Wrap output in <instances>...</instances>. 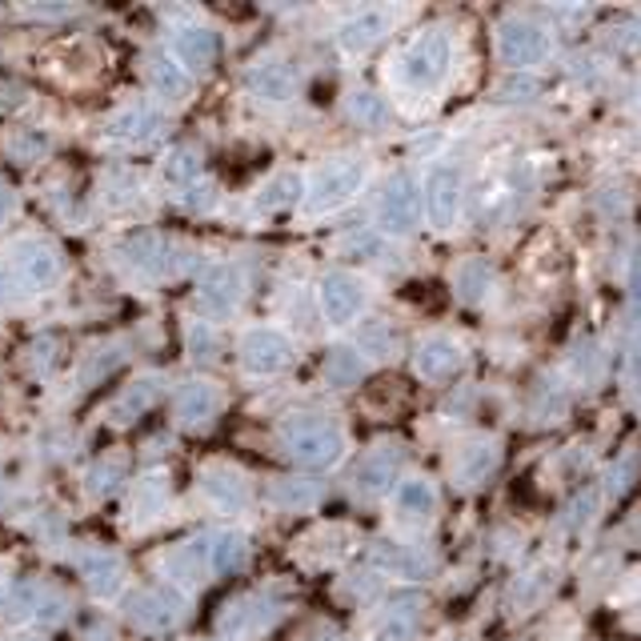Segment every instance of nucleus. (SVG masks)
Wrapping results in <instances>:
<instances>
[{"label": "nucleus", "mask_w": 641, "mask_h": 641, "mask_svg": "<svg viewBox=\"0 0 641 641\" xmlns=\"http://www.w3.org/2000/svg\"><path fill=\"white\" fill-rule=\"evenodd\" d=\"M13 205V197H9V189H4V185H0V213H4V209Z\"/></svg>", "instance_id": "23"}, {"label": "nucleus", "mask_w": 641, "mask_h": 641, "mask_svg": "<svg viewBox=\"0 0 641 641\" xmlns=\"http://www.w3.org/2000/svg\"><path fill=\"white\" fill-rule=\"evenodd\" d=\"M449 68V45L445 37H425L417 40L410 49V56H405V64H401V73H405V80L410 85H437V80L445 77Z\"/></svg>", "instance_id": "2"}, {"label": "nucleus", "mask_w": 641, "mask_h": 641, "mask_svg": "<svg viewBox=\"0 0 641 641\" xmlns=\"http://www.w3.org/2000/svg\"><path fill=\"white\" fill-rule=\"evenodd\" d=\"M16 269H21V277H25L28 285L45 289V285H52L61 277V261H56V253L45 249V244H25V249L16 253Z\"/></svg>", "instance_id": "9"}, {"label": "nucleus", "mask_w": 641, "mask_h": 641, "mask_svg": "<svg viewBox=\"0 0 641 641\" xmlns=\"http://www.w3.org/2000/svg\"><path fill=\"white\" fill-rule=\"evenodd\" d=\"M501 56L510 64H533L545 56V33L538 25H505L501 28Z\"/></svg>", "instance_id": "4"}, {"label": "nucleus", "mask_w": 641, "mask_h": 641, "mask_svg": "<svg viewBox=\"0 0 641 641\" xmlns=\"http://www.w3.org/2000/svg\"><path fill=\"white\" fill-rule=\"evenodd\" d=\"M261 97H289L293 92V73L289 68H281V64H269V68H261V73H253V80H249Z\"/></svg>", "instance_id": "14"}, {"label": "nucleus", "mask_w": 641, "mask_h": 641, "mask_svg": "<svg viewBox=\"0 0 641 641\" xmlns=\"http://www.w3.org/2000/svg\"><path fill=\"white\" fill-rule=\"evenodd\" d=\"M433 486L422 481V477H410V481H401L398 489V510L410 513V517H429L433 513Z\"/></svg>", "instance_id": "13"}, {"label": "nucleus", "mask_w": 641, "mask_h": 641, "mask_svg": "<svg viewBox=\"0 0 641 641\" xmlns=\"http://www.w3.org/2000/svg\"><path fill=\"white\" fill-rule=\"evenodd\" d=\"M177 52H180V61L205 68V64H213V56H217V37H213L209 28H185L177 37Z\"/></svg>", "instance_id": "12"}, {"label": "nucleus", "mask_w": 641, "mask_h": 641, "mask_svg": "<svg viewBox=\"0 0 641 641\" xmlns=\"http://www.w3.org/2000/svg\"><path fill=\"white\" fill-rule=\"evenodd\" d=\"M197 173V156L192 153H177L168 161V177H192Z\"/></svg>", "instance_id": "21"}, {"label": "nucleus", "mask_w": 641, "mask_h": 641, "mask_svg": "<svg viewBox=\"0 0 641 641\" xmlns=\"http://www.w3.org/2000/svg\"><path fill=\"white\" fill-rule=\"evenodd\" d=\"M389 474H393V462L389 457H377V462H365V469H361V486L365 489H381L385 481H389Z\"/></svg>", "instance_id": "20"}, {"label": "nucleus", "mask_w": 641, "mask_h": 641, "mask_svg": "<svg viewBox=\"0 0 641 641\" xmlns=\"http://www.w3.org/2000/svg\"><path fill=\"white\" fill-rule=\"evenodd\" d=\"M425 201H429V217L437 225H449L457 217V205H462V180L453 168H433L429 180H425Z\"/></svg>", "instance_id": "3"}, {"label": "nucleus", "mask_w": 641, "mask_h": 641, "mask_svg": "<svg viewBox=\"0 0 641 641\" xmlns=\"http://www.w3.org/2000/svg\"><path fill=\"white\" fill-rule=\"evenodd\" d=\"M237 293H241V285H237V273H229V269H217L213 277H209L205 289H201V297H205L209 305H217V309L232 305V301H237Z\"/></svg>", "instance_id": "15"}, {"label": "nucleus", "mask_w": 641, "mask_h": 641, "mask_svg": "<svg viewBox=\"0 0 641 641\" xmlns=\"http://www.w3.org/2000/svg\"><path fill=\"white\" fill-rule=\"evenodd\" d=\"M217 405H221V393L205 381L180 389V398H177V410L185 413V422H205L209 413H217Z\"/></svg>", "instance_id": "11"}, {"label": "nucleus", "mask_w": 641, "mask_h": 641, "mask_svg": "<svg viewBox=\"0 0 641 641\" xmlns=\"http://www.w3.org/2000/svg\"><path fill=\"white\" fill-rule=\"evenodd\" d=\"M285 449L301 465H329L341 453V437L334 429H325V425H297L285 437Z\"/></svg>", "instance_id": "1"}, {"label": "nucleus", "mask_w": 641, "mask_h": 641, "mask_svg": "<svg viewBox=\"0 0 641 641\" xmlns=\"http://www.w3.org/2000/svg\"><path fill=\"white\" fill-rule=\"evenodd\" d=\"M357 373H361V357L357 353H349V349H341V353L329 361V377H334V385L357 381Z\"/></svg>", "instance_id": "19"}, {"label": "nucleus", "mask_w": 641, "mask_h": 641, "mask_svg": "<svg viewBox=\"0 0 641 641\" xmlns=\"http://www.w3.org/2000/svg\"><path fill=\"white\" fill-rule=\"evenodd\" d=\"M153 85H156V89H165L168 97H180V92H185V85H189V77H185V73H180L173 61H156L153 64Z\"/></svg>", "instance_id": "18"}, {"label": "nucleus", "mask_w": 641, "mask_h": 641, "mask_svg": "<svg viewBox=\"0 0 641 641\" xmlns=\"http://www.w3.org/2000/svg\"><path fill=\"white\" fill-rule=\"evenodd\" d=\"M173 614H177V609H173L161 593H144L141 602H137V609H133V617H137L141 626H168Z\"/></svg>", "instance_id": "16"}, {"label": "nucleus", "mask_w": 641, "mask_h": 641, "mask_svg": "<svg viewBox=\"0 0 641 641\" xmlns=\"http://www.w3.org/2000/svg\"><path fill=\"white\" fill-rule=\"evenodd\" d=\"M241 557H244V553H241V545H237V541H232V545H229V541H221V545H217V557H213V562H217L221 569H225V565H237Z\"/></svg>", "instance_id": "22"}, {"label": "nucleus", "mask_w": 641, "mask_h": 641, "mask_svg": "<svg viewBox=\"0 0 641 641\" xmlns=\"http://www.w3.org/2000/svg\"><path fill=\"white\" fill-rule=\"evenodd\" d=\"M285 361H289V341H285L281 334L261 329V334L244 337V365H249V369L273 373V369H281Z\"/></svg>", "instance_id": "5"}, {"label": "nucleus", "mask_w": 641, "mask_h": 641, "mask_svg": "<svg viewBox=\"0 0 641 641\" xmlns=\"http://www.w3.org/2000/svg\"><path fill=\"white\" fill-rule=\"evenodd\" d=\"M349 109H353V116H357L361 125H381L385 113H389V109H385V101L377 97V92H357Z\"/></svg>", "instance_id": "17"}, {"label": "nucleus", "mask_w": 641, "mask_h": 641, "mask_svg": "<svg viewBox=\"0 0 641 641\" xmlns=\"http://www.w3.org/2000/svg\"><path fill=\"white\" fill-rule=\"evenodd\" d=\"M361 185V168L357 165H329L317 177V189H313V209H329L337 201L353 197Z\"/></svg>", "instance_id": "6"}, {"label": "nucleus", "mask_w": 641, "mask_h": 641, "mask_svg": "<svg viewBox=\"0 0 641 641\" xmlns=\"http://www.w3.org/2000/svg\"><path fill=\"white\" fill-rule=\"evenodd\" d=\"M413 365H417V373H422V377H429V381H441V377H449V373L457 369V345H453L449 337H429V341H422V345H417V357H413Z\"/></svg>", "instance_id": "8"}, {"label": "nucleus", "mask_w": 641, "mask_h": 641, "mask_svg": "<svg viewBox=\"0 0 641 641\" xmlns=\"http://www.w3.org/2000/svg\"><path fill=\"white\" fill-rule=\"evenodd\" d=\"M417 209H422V192L413 189L410 180H398L393 189L385 192V221L393 229H410L413 221H417Z\"/></svg>", "instance_id": "10"}, {"label": "nucleus", "mask_w": 641, "mask_h": 641, "mask_svg": "<svg viewBox=\"0 0 641 641\" xmlns=\"http://www.w3.org/2000/svg\"><path fill=\"white\" fill-rule=\"evenodd\" d=\"M320 305L334 320H349L361 309V285L349 277V273H334L320 285Z\"/></svg>", "instance_id": "7"}]
</instances>
